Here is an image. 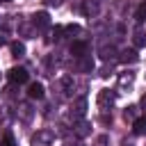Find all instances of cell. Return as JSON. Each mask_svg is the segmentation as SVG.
<instances>
[{
	"mask_svg": "<svg viewBox=\"0 0 146 146\" xmlns=\"http://www.w3.org/2000/svg\"><path fill=\"white\" fill-rule=\"evenodd\" d=\"M59 89H62L64 96H73V91H75V80H73L71 75H64V78L59 80Z\"/></svg>",
	"mask_w": 146,
	"mask_h": 146,
	"instance_id": "obj_10",
	"label": "cell"
},
{
	"mask_svg": "<svg viewBox=\"0 0 146 146\" xmlns=\"http://www.w3.org/2000/svg\"><path fill=\"white\" fill-rule=\"evenodd\" d=\"M18 32H21L23 36H32V34H34V32H32V25H30V23H21V25H18Z\"/></svg>",
	"mask_w": 146,
	"mask_h": 146,
	"instance_id": "obj_22",
	"label": "cell"
},
{
	"mask_svg": "<svg viewBox=\"0 0 146 146\" xmlns=\"http://www.w3.org/2000/svg\"><path fill=\"white\" fill-rule=\"evenodd\" d=\"M132 43L137 48H146V27L144 25H137L135 32H132Z\"/></svg>",
	"mask_w": 146,
	"mask_h": 146,
	"instance_id": "obj_9",
	"label": "cell"
},
{
	"mask_svg": "<svg viewBox=\"0 0 146 146\" xmlns=\"http://www.w3.org/2000/svg\"><path fill=\"white\" fill-rule=\"evenodd\" d=\"M119 59H121L123 64H135V62L139 59V55H137V50H132V48L128 50V48H125V50L121 52V57H119Z\"/></svg>",
	"mask_w": 146,
	"mask_h": 146,
	"instance_id": "obj_15",
	"label": "cell"
},
{
	"mask_svg": "<svg viewBox=\"0 0 146 146\" xmlns=\"http://www.w3.org/2000/svg\"><path fill=\"white\" fill-rule=\"evenodd\" d=\"M9 50H11V55L18 59V57H25V46L21 43V41H14V43H9Z\"/></svg>",
	"mask_w": 146,
	"mask_h": 146,
	"instance_id": "obj_17",
	"label": "cell"
},
{
	"mask_svg": "<svg viewBox=\"0 0 146 146\" xmlns=\"http://www.w3.org/2000/svg\"><path fill=\"white\" fill-rule=\"evenodd\" d=\"M78 68H80L82 73H91V71H94V59H91V55L80 57V59H78Z\"/></svg>",
	"mask_w": 146,
	"mask_h": 146,
	"instance_id": "obj_14",
	"label": "cell"
},
{
	"mask_svg": "<svg viewBox=\"0 0 146 146\" xmlns=\"http://www.w3.org/2000/svg\"><path fill=\"white\" fill-rule=\"evenodd\" d=\"M135 16H137V21H139V23H146V0L137 5V11H135Z\"/></svg>",
	"mask_w": 146,
	"mask_h": 146,
	"instance_id": "obj_19",
	"label": "cell"
},
{
	"mask_svg": "<svg viewBox=\"0 0 146 146\" xmlns=\"http://www.w3.org/2000/svg\"><path fill=\"white\" fill-rule=\"evenodd\" d=\"M30 144L32 146H52L55 144V132L48 130V128H41L30 137Z\"/></svg>",
	"mask_w": 146,
	"mask_h": 146,
	"instance_id": "obj_1",
	"label": "cell"
},
{
	"mask_svg": "<svg viewBox=\"0 0 146 146\" xmlns=\"http://www.w3.org/2000/svg\"><path fill=\"white\" fill-rule=\"evenodd\" d=\"M82 14L87 16V18H94V16H98V11H100V2L98 0H82Z\"/></svg>",
	"mask_w": 146,
	"mask_h": 146,
	"instance_id": "obj_5",
	"label": "cell"
},
{
	"mask_svg": "<svg viewBox=\"0 0 146 146\" xmlns=\"http://www.w3.org/2000/svg\"><path fill=\"white\" fill-rule=\"evenodd\" d=\"M2 43H7V32H5V30H0V46H2Z\"/></svg>",
	"mask_w": 146,
	"mask_h": 146,
	"instance_id": "obj_25",
	"label": "cell"
},
{
	"mask_svg": "<svg viewBox=\"0 0 146 146\" xmlns=\"http://www.w3.org/2000/svg\"><path fill=\"white\" fill-rule=\"evenodd\" d=\"M0 2H9V0H0Z\"/></svg>",
	"mask_w": 146,
	"mask_h": 146,
	"instance_id": "obj_30",
	"label": "cell"
},
{
	"mask_svg": "<svg viewBox=\"0 0 146 146\" xmlns=\"http://www.w3.org/2000/svg\"><path fill=\"white\" fill-rule=\"evenodd\" d=\"M137 110H139L137 105H128V107L123 110V116H125V119H132V121H135V119H137Z\"/></svg>",
	"mask_w": 146,
	"mask_h": 146,
	"instance_id": "obj_21",
	"label": "cell"
},
{
	"mask_svg": "<svg viewBox=\"0 0 146 146\" xmlns=\"http://www.w3.org/2000/svg\"><path fill=\"white\" fill-rule=\"evenodd\" d=\"M7 75H9V80H11L14 84H23V82L30 80V73H27V68H23V66H14Z\"/></svg>",
	"mask_w": 146,
	"mask_h": 146,
	"instance_id": "obj_3",
	"label": "cell"
},
{
	"mask_svg": "<svg viewBox=\"0 0 146 146\" xmlns=\"http://www.w3.org/2000/svg\"><path fill=\"white\" fill-rule=\"evenodd\" d=\"M105 144H107V137H100L98 139V146H105Z\"/></svg>",
	"mask_w": 146,
	"mask_h": 146,
	"instance_id": "obj_26",
	"label": "cell"
},
{
	"mask_svg": "<svg viewBox=\"0 0 146 146\" xmlns=\"http://www.w3.org/2000/svg\"><path fill=\"white\" fill-rule=\"evenodd\" d=\"M64 30H66L68 34H80V32H82V30H80L78 25H68V27H64Z\"/></svg>",
	"mask_w": 146,
	"mask_h": 146,
	"instance_id": "obj_24",
	"label": "cell"
},
{
	"mask_svg": "<svg viewBox=\"0 0 146 146\" xmlns=\"http://www.w3.org/2000/svg\"><path fill=\"white\" fill-rule=\"evenodd\" d=\"M71 55H73L75 59H80V57H87V55H89V46H87L84 41H75V43L71 46Z\"/></svg>",
	"mask_w": 146,
	"mask_h": 146,
	"instance_id": "obj_11",
	"label": "cell"
},
{
	"mask_svg": "<svg viewBox=\"0 0 146 146\" xmlns=\"http://www.w3.org/2000/svg\"><path fill=\"white\" fill-rule=\"evenodd\" d=\"M78 146H82V144H78Z\"/></svg>",
	"mask_w": 146,
	"mask_h": 146,
	"instance_id": "obj_31",
	"label": "cell"
},
{
	"mask_svg": "<svg viewBox=\"0 0 146 146\" xmlns=\"http://www.w3.org/2000/svg\"><path fill=\"white\" fill-rule=\"evenodd\" d=\"M114 100H116V94L112 89H100L98 91V107H100V112H107L114 105Z\"/></svg>",
	"mask_w": 146,
	"mask_h": 146,
	"instance_id": "obj_2",
	"label": "cell"
},
{
	"mask_svg": "<svg viewBox=\"0 0 146 146\" xmlns=\"http://www.w3.org/2000/svg\"><path fill=\"white\" fill-rule=\"evenodd\" d=\"M32 25H34L36 30H48V27H50V16H48L46 11H36V14L32 16Z\"/></svg>",
	"mask_w": 146,
	"mask_h": 146,
	"instance_id": "obj_7",
	"label": "cell"
},
{
	"mask_svg": "<svg viewBox=\"0 0 146 146\" xmlns=\"http://www.w3.org/2000/svg\"><path fill=\"white\" fill-rule=\"evenodd\" d=\"M121 146H135V144H132V141H123Z\"/></svg>",
	"mask_w": 146,
	"mask_h": 146,
	"instance_id": "obj_29",
	"label": "cell"
},
{
	"mask_svg": "<svg viewBox=\"0 0 146 146\" xmlns=\"http://www.w3.org/2000/svg\"><path fill=\"white\" fill-rule=\"evenodd\" d=\"M71 116L73 119H82L84 116V112H87V98L84 96H80V98H75L73 103H71Z\"/></svg>",
	"mask_w": 146,
	"mask_h": 146,
	"instance_id": "obj_4",
	"label": "cell"
},
{
	"mask_svg": "<svg viewBox=\"0 0 146 146\" xmlns=\"http://www.w3.org/2000/svg\"><path fill=\"white\" fill-rule=\"evenodd\" d=\"M0 146H16V141H14V137H11V135H5V141H2Z\"/></svg>",
	"mask_w": 146,
	"mask_h": 146,
	"instance_id": "obj_23",
	"label": "cell"
},
{
	"mask_svg": "<svg viewBox=\"0 0 146 146\" xmlns=\"http://www.w3.org/2000/svg\"><path fill=\"white\" fill-rule=\"evenodd\" d=\"M32 114H34V112H32V107H30L27 103H21V105H18V116H21L23 121H30Z\"/></svg>",
	"mask_w": 146,
	"mask_h": 146,
	"instance_id": "obj_18",
	"label": "cell"
},
{
	"mask_svg": "<svg viewBox=\"0 0 146 146\" xmlns=\"http://www.w3.org/2000/svg\"><path fill=\"white\" fill-rule=\"evenodd\" d=\"M132 84H135V73H132V71L119 73V89H121V91H130Z\"/></svg>",
	"mask_w": 146,
	"mask_h": 146,
	"instance_id": "obj_6",
	"label": "cell"
},
{
	"mask_svg": "<svg viewBox=\"0 0 146 146\" xmlns=\"http://www.w3.org/2000/svg\"><path fill=\"white\" fill-rule=\"evenodd\" d=\"M43 94H46V91H43V84H41V82H32V84L27 87V96H30L32 100H41Z\"/></svg>",
	"mask_w": 146,
	"mask_h": 146,
	"instance_id": "obj_12",
	"label": "cell"
},
{
	"mask_svg": "<svg viewBox=\"0 0 146 146\" xmlns=\"http://www.w3.org/2000/svg\"><path fill=\"white\" fill-rule=\"evenodd\" d=\"M132 132L139 135V137L146 135V116H137V119L132 121Z\"/></svg>",
	"mask_w": 146,
	"mask_h": 146,
	"instance_id": "obj_13",
	"label": "cell"
},
{
	"mask_svg": "<svg viewBox=\"0 0 146 146\" xmlns=\"http://www.w3.org/2000/svg\"><path fill=\"white\" fill-rule=\"evenodd\" d=\"M98 52H100V57H103V59H112V57L116 55V48H114L112 43H103Z\"/></svg>",
	"mask_w": 146,
	"mask_h": 146,
	"instance_id": "obj_16",
	"label": "cell"
},
{
	"mask_svg": "<svg viewBox=\"0 0 146 146\" xmlns=\"http://www.w3.org/2000/svg\"><path fill=\"white\" fill-rule=\"evenodd\" d=\"M64 32H66V30H64V27H59V25H57V27H55V30H52V32H50V41H55V43H59V41H62V39H64Z\"/></svg>",
	"mask_w": 146,
	"mask_h": 146,
	"instance_id": "obj_20",
	"label": "cell"
},
{
	"mask_svg": "<svg viewBox=\"0 0 146 146\" xmlns=\"http://www.w3.org/2000/svg\"><path fill=\"white\" fill-rule=\"evenodd\" d=\"M141 107H144V110H146V94H144V96H141Z\"/></svg>",
	"mask_w": 146,
	"mask_h": 146,
	"instance_id": "obj_28",
	"label": "cell"
},
{
	"mask_svg": "<svg viewBox=\"0 0 146 146\" xmlns=\"http://www.w3.org/2000/svg\"><path fill=\"white\" fill-rule=\"evenodd\" d=\"M89 132H91V123H89V121L78 119V123H73V135H75V137L82 139V137H87Z\"/></svg>",
	"mask_w": 146,
	"mask_h": 146,
	"instance_id": "obj_8",
	"label": "cell"
},
{
	"mask_svg": "<svg viewBox=\"0 0 146 146\" xmlns=\"http://www.w3.org/2000/svg\"><path fill=\"white\" fill-rule=\"evenodd\" d=\"M46 2H48V5H55V7L59 5V0H46Z\"/></svg>",
	"mask_w": 146,
	"mask_h": 146,
	"instance_id": "obj_27",
	"label": "cell"
}]
</instances>
